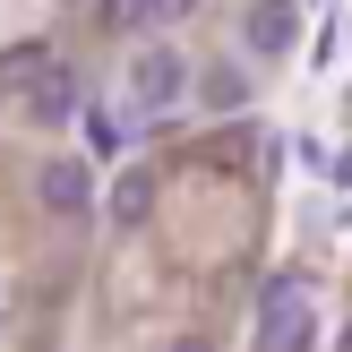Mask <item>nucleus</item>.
Returning a JSON list of instances; mask_svg holds the SVG:
<instances>
[{
  "instance_id": "1",
  "label": "nucleus",
  "mask_w": 352,
  "mask_h": 352,
  "mask_svg": "<svg viewBox=\"0 0 352 352\" xmlns=\"http://www.w3.org/2000/svg\"><path fill=\"white\" fill-rule=\"evenodd\" d=\"M318 344V301L301 275H275L258 292V352H309Z\"/></svg>"
},
{
  "instance_id": "2",
  "label": "nucleus",
  "mask_w": 352,
  "mask_h": 352,
  "mask_svg": "<svg viewBox=\"0 0 352 352\" xmlns=\"http://www.w3.org/2000/svg\"><path fill=\"white\" fill-rule=\"evenodd\" d=\"M181 86H189L181 52H138V60H129V103H138V112H164V103H181Z\"/></svg>"
},
{
  "instance_id": "3",
  "label": "nucleus",
  "mask_w": 352,
  "mask_h": 352,
  "mask_svg": "<svg viewBox=\"0 0 352 352\" xmlns=\"http://www.w3.org/2000/svg\"><path fill=\"white\" fill-rule=\"evenodd\" d=\"M17 112H26L34 129H52V120H69V112H78V78H69V69L52 60L43 78H26V86H17Z\"/></svg>"
},
{
  "instance_id": "4",
  "label": "nucleus",
  "mask_w": 352,
  "mask_h": 352,
  "mask_svg": "<svg viewBox=\"0 0 352 352\" xmlns=\"http://www.w3.org/2000/svg\"><path fill=\"white\" fill-rule=\"evenodd\" d=\"M34 198H43L52 215H86V206H95V172L86 164H43L34 172Z\"/></svg>"
},
{
  "instance_id": "5",
  "label": "nucleus",
  "mask_w": 352,
  "mask_h": 352,
  "mask_svg": "<svg viewBox=\"0 0 352 352\" xmlns=\"http://www.w3.org/2000/svg\"><path fill=\"white\" fill-rule=\"evenodd\" d=\"M241 34H250V52H292V34H301V17H292V0H250V17H241Z\"/></svg>"
},
{
  "instance_id": "6",
  "label": "nucleus",
  "mask_w": 352,
  "mask_h": 352,
  "mask_svg": "<svg viewBox=\"0 0 352 352\" xmlns=\"http://www.w3.org/2000/svg\"><path fill=\"white\" fill-rule=\"evenodd\" d=\"M155 215V172H120L112 181V223H146Z\"/></svg>"
},
{
  "instance_id": "7",
  "label": "nucleus",
  "mask_w": 352,
  "mask_h": 352,
  "mask_svg": "<svg viewBox=\"0 0 352 352\" xmlns=\"http://www.w3.org/2000/svg\"><path fill=\"white\" fill-rule=\"evenodd\" d=\"M43 69H52V52H43V43H17L9 60H0V86L17 95V86H26V78H43Z\"/></svg>"
},
{
  "instance_id": "8",
  "label": "nucleus",
  "mask_w": 352,
  "mask_h": 352,
  "mask_svg": "<svg viewBox=\"0 0 352 352\" xmlns=\"http://www.w3.org/2000/svg\"><path fill=\"white\" fill-rule=\"evenodd\" d=\"M103 26H112V34H129V26H155V0H103Z\"/></svg>"
},
{
  "instance_id": "9",
  "label": "nucleus",
  "mask_w": 352,
  "mask_h": 352,
  "mask_svg": "<svg viewBox=\"0 0 352 352\" xmlns=\"http://www.w3.org/2000/svg\"><path fill=\"white\" fill-rule=\"evenodd\" d=\"M206 155H215V164H250V129H223Z\"/></svg>"
},
{
  "instance_id": "10",
  "label": "nucleus",
  "mask_w": 352,
  "mask_h": 352,
  "mask_svg": "<svg viewBox=\"0 0 352 352\" xmlns=\"http://www.w3.org/2000/svg\"><path fill=\"white\" fill-rule=\"evenodd\" d=\"M181 9H198V0H155V17H181Z\"/></svg>"
},
{
  "instance_id": "11",
  "label": "nucleus",
  "mask_w": 352,
  "mask_h": 352,
  "mask_svg": "<svg viewBox=\"0 0 352 352\" xmlns=\"http://www.w3.org/2000/svg\"><path fill=\"white\" fill-rule=\"evenodd\" d=\"M172 352H215V344H206V336H181V344H172Z\"/></svg>"
}]
</instances>
